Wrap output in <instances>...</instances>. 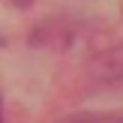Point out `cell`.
Returning a JSON list of instances; mask_svg holds the SVG:
<instances>
[{
  "instance_id": "1",
  "label": "cell",
  "mask_w": 123,
  "mask_h": 123,
  "mask_svg": "<svg viewBox=\"0 0 123 123\" xmlns=\"http://www.w3.org/2000/svg\"><path fill=\"white\" fill-rule=\"evenodd\" d=\"M57 123H123L120 111H84V114H69Z\"/></svg>"
},
{
  "instance_id": "2",
  "label": "cell",
  "mask_w": 123,
  "mask_h": 123,
  "mask_svg": "<svg viewBox=\"0 0 123 123\" xmlns=\"http://www.w3.org/2000/svg\"><path fill=\"white\" fill-rule=\"evenodd\" d=\"M0 123H3V105H0Z\"/></svg>"
}]
</instances>
